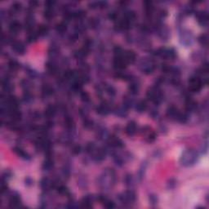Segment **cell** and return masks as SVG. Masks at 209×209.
Returning <instances> with one entry per match:
<instances>
[{"mask_svg": "<svg viewBox=\"0 0 209 209\" xmlns=\"http://www.w3.org/2000/svg\"><path fill=\"white\" fill-rule=\"evenodd\" d=\"M116 174L115 171L111 168L104 169L101 175L98 178V185L102 189L107 190L115 184Z\"/></svg>", "mask_w": 209, "mask_h": 209, "instance_id": "6da1fadb", "label": "cell"}, {"mask_svg": "<svg viewBox=\"0 0 209 209\" xmlns=\"http://www.w3.org/2000/svg\"><path fill=\"white\" fill-rule=\"evenodd\" d=\"M198 159V154L195 150H186L183 152L180 159V163L185 167L194 165Z\"/></svg>", "mask_w": 209, "mask_h": 209, "instance_id": "7a4b0ae2", "label": "cell"}, {"mask_svg": "<svg viewBox=\"0 0 209 209\" xmlns=\"http://www.w3.org/2000/svg\"><path fill=\"white\" fill-rule=\"evenodd\" d=\"M146 96L149 101H150L155 104H159L163 101V93L158 87H152L146 93Z\"/></svg>", "mask_w": 209, "mask_h": 209, "instance_id": "3957f363", "label": "cell"}, {"mask_svg": "<svg viewBox=\"0 0 209 209\" xmlns=\"http://www.w3.org/2000/svg\"><path fill=\"white\" fill-rule=\"evenodd\" d=\"M119 199L124 205H131L136 202L137 195L133 190L129 189V190H127L124 193H123L122 195H119Z\"/></svg>", "mask_w": 209, "mask_h": 209, "instance_id": "277c9868", "label": "cell"}, {"mask_svg": "<svg viewBox=\"0 0 209 209\" xmlns=\"http://www.w3.org/2000/svg\"><path fill=\"white\" fill-rule=\"evenodd\" d=\"M203 85V81L199 76H194L189 78V89L192 92H198L202 89Z\"/></svg>", "mask_w": 209, "mask_h": 209, "instance_id": "5b68a950", "label": "cell"}, {"mask_svg": "<svg viewBox=\"0 0 209 209\" xmlns=\"http://www.w3.org/2000/svg\"><path fill=\"white\" fill-rule=\"evenodd\" d=\"M141 69L142 70V72L145 73V74H152L154 72V69H155L154 61L147 58L143 59L141 63Z\"/></svg>", "mask_w": 209, "mask_h": 209, "instance_id": "8992f818", "label": "cell"}, {"mask_svg": "<svg viewBox=\"0 0 209 209\" xmlns=\"http://www.w3.org/2000/svg\"><path fill=\"white\" fill-rule=\"evenodd\" d=\"M156 55L164 59H174L176 57V52L172 48L162 47L156 51Z\"/></svg>", "mask_w": 209, "mask_h": 209, "instance_id": "52a82bcc", "label": "cell"}, {"mask_svg": "<svg viewBox=\"0 0 209 209\" xmlns=\"http://www.w3.org/2000/svg\"><path fill=\"white\" fill-rule=\"evenodd\" d=\"M180 42L181 44L189 46L193 42V35L188 30H183L182 33H180Z\"/></svg>", "mask_w": 209, "mask_h": 209, "instance_id": "ba28073f", "label": "cell"}, {"mask_svg": "<svg viewBox=\"0 0 209 209\" xmlns=\"http://www.w3.org/2000/svg\"><path fill=\"white\" fill-rule=\"evenodd\" d=\"M12 48L17 54L19 55H22L26 52V46L22 42H19V41L12 42Z\"/></svg>", "mask_w": 209, "mask_h": 209, "instance_id": "9c48e42d", "label": "cell"}, {"mask_svg": "<svg viewBox=\"0 0 209 209\" xmlns=\"http://www.w3.org/2000/svg\"><path fill=\"white\" fill-rule=\"evenodd\" d=\"M111 105L107 102H103L101 104L99 105L97 109H96V111L99 114L101 115H107L111 113Z\"/></svg>", "mask_w": 209, "mask_h": 209, "instance_id": "30bf717a", "label": "cell"}, {"mask_svg": "<svg viewBox=\"0 0 209 209\" xmlns=\"http://www.w3.org/2000/svg\"><path fill=\"white\" fill-rule=\"evenodd\" d=\"M137 131V123L134 122V121H130L128 123L127 126H126V128H125V132L127 133L128 136L129 137H132L134 136Z\"/></svg>", "mask_w": 209, "mask_h": 209, "instance_id": "8fae6325", "label": "cell"}, {"mask_svg": "<svg viewBox=\"0 0 209 209\" xmlns=\"http://www.w3.org/2000/svg\"><path fill=\"white\" fill-rule=\"evenodd\" d=\"M197 18L198 23L202 26H207L208 24V14L205 11L199 12L197 14Z\"/></svg>", "mask_w": 209, "mask_h": 209, "instance_id": "7c38bea8", "label": "cell"}, {"mask_svg": "<svg viewBox=\"0 0 209 209\" xmlns=\"http://www.w3.org/2000/svg\"><path fill=\"white\" fill-rule=\"evenodd\" d=\"M9 205L12 207H20V195L17 193H13L9 198Z\"/></svg>", "mask_w": 209, "mask_h": 209, "instance_id": "4fadbf2b", "label": "cell"}, {"mask_svg": "<svg viewBox=\"0 0 209 209\" xmlns=\"http://www.w3.org/2000/svg\"><path fill=\"white\" fill-rule=\"evenodd\" d=\"M123 57H124L125 61L129 64V63H133L134 61H136L137 56L135 54V52L133 51H125L123 52Z\"/></svg>", "mask_w": 209, "mask_h": 209, "instance_id": "5bb4252c", "label": "cell"}, {"mask_svg": "<svg viewBox=\"0 0 209 209\" xmlns=\"http://www.w3.org/2000/svg\"><path fill=\"white\" fill-rule=\"evenodd\" d=\"M180 113V112L178 111V109H177V107L173 106V105L169 106V107L168 108V110H167V115H168L169 118L174 119H176V120H177V117L179 116Z\"/></svg>", "mask_w": 209, "mask_h": 209, "instance_id": "9a60e30c", "label": "cell"}, {"mask_svg": "<svg viewBox=\"0 0 209 209\" xmlns=\"http://www.w3.org/2000/svg\"><path fill=\"white\" fill-rule=\"evenodd\" d=\"M109 145H110L111 147H113V148L120 149L123 147V141L119 138H117V137H111L109 139Z\"/></svg>", "mask_w": 209, "mask_h": 209, "instance_id": "2e32d148", "label": "cell"}, {"mask_svg": "<svg viewBox=\"0 0 209 209\" xmlns=\"http://www.w3.org/2000/svg\"><path fill=\"white\" fill-rule=\"evenodd\" d=\"M20 29H21V24L17 20H13L9 25V30L13 35L17 34L20 30Z\"/></svg>", "mask_w": 209, "mask_h": 209, "instance_id": "e0dca14e", "label": "cell"}, {"mask_svg": "<svg viewBox=\"0 0 209 209\" xmlns=\"http://www.w3.org/2000/svg\"><path fill=\"white\" fill-rule=\"evenodd\" d=\"M129 92L132 95H136L138 93L140 89V85L139 83L137 81H134V80H132V82L130 83V85H129Z\"/></svg>", "mask_w": 209, "mask_h": 209, "instance_id": "ac0fdd59", "label": "cell"}, {"mask_svg": "<svg viewBox=\"0 0 209 209\" xmlns=\"http://www.w3.org/2000/svg\"><path fill=\"white\" fill-rule=\"evenodd\" d=\"M35 20L34 17L32 15H28L26 18V21H25V26H26V29H27L28 30H30V29H33V27L35 26Z\"/></svg>", "mask_w": 209, "mask_h": 209, "instance_id": "d6986e66", "label": "cell"}, {"mask_svg": "<svg viewBox=\"0 0 209 209\" xmlns=\"http://www.w3.org/2000/svg\"><path fill=\"white\" fill-rule=\"evenodd\" d=\"M158 32H159V37L162 39H164V40H166V39H168L169 37V31L168 29V28H166V27H163V26H161V27H159V29H158Z\"/></svg>", "mask_w": 209, "mask_h": 209, "instance_id": "ffe728a7", "label": "cell"}, {"mask_svg": "<svg viewBox=\"0 0 209 209\" xmlns=\"http://www.w3.org/2000/svg\"><path fill=\"white\" fill-rule=\"evenodd\" d=\"M56 112V108L54 106H52V105H49V106L47 107V109L44 111V115L47 119H51L52 117L55 116Z\"/></svg>", "mask_w": 209, "mask_h": 209, "instance_id": "44dd1931", "label": "cell"}, {"mask_svg": "<svg viewBox=\"0 0 209 209\" xmlns=\"http://www.w3.org/2000/svg\"><path fill=\"white\" fill-rule=\"evenodd\" d=\"M40 186L44 190H47L52 186V181H51L48 178H43L40 181Z\"/></svg>", "mask_w": 209, "mask_h": 209, "instance_id": "7402d4cb", "label": "cell"}, {"mask_svg": "<svg viewBox=\"0 0 209 209\" xmlns=\"http://www.w3.org/2000/svg\"><path fill=\"white\" fill-rule=\"evenodd\" d=\"M53 166H54L53 160L52 159H50V158H47L46 159L44 160V163H43V169L44 171H50L53 168Z\"/></svg>", "mask_w": 209, "mask_h": 209, "instance_id": "603a6c76", "label": "cell"}, {"mask_svg": "<svg viewBox=\"0 0 209 209\" xmlns=\"http://www.w3.org/2000/svg\"><path fill=\"white\" fill-rule=\"evenodd\" d=\"M135 105H136V110H137L138 112H140V113H141V112H144V111H146V110H147V107H148L147 103H146V101H140L137 102Z\"/></svg>", "mask_w": 209, "mask_h": 209, "instance_id": "cb8c5ba5", "label": "cell"}, {"mask_svg": "<svg viewBox=\"0 0 209 209\" xmlns=\"http://www.w3.org/2000/svg\"><path fill=\"white\" fill-rule=\"evenodd\" d=\"M145 133L146 134V137H145L146 141L150 143L154 141L155 139H156V133L154 132H153V131H151L150 128H149V130H147V132L145 131Z\"/></svg>", "mask_w": 209, "mask_h": 209, "instance_id": "d4e9b609", "label": "cell"}, {"mask_svg": "<svg viewBox=\"0 0 209 209\" xmlns=\"http://www.w3.org/2000/svg\"><path fill=\"white\" fill-rule=\"evenodd\" d=\"M49 32V28L48 26H46V25H41L37 29V35H39V36H44L46 35L47 33Z\"/></svg>", "mask_w": 209, "mask_h": 209, "instance_id": "484cf974", "label": "cell"}, {"mask_svg": "<svg viewBox=\"0 0 209 209\" xmlns=\"http://www.w3.org/2000/svg\"><path fill=\"white\" fill-rule=\"evenodd\" d=\"M67 29V23L65 21H62L61 23H58L56 26V30L59 34H64Z\"/></svg>", "mask_w": 209, "mask_h": 209, "instance_id": "4316f807", "label": "cell"}, {"mask_svg": "<svg viewBox=\"0 0 209 209\" xmlns=\"http://www.w3.org/2000/svg\"><path fill=\"white\" fill-rule=\"evenodd\" d=\"M115 114L119 117H125L128 115V108H126L124 105L122 107L117 108L115 110Z\"/></svg>", "mask_w": 209, "mask_h": 209, "instance_id": "83f0119b", "label": "cell"}, {"mask_svg": "<svg viewBox=\"0 0 209 209\" xmlns=\"http://www.w3.org/2000/svg\"><path fill=\"white\" fill-rule=\"evenodd\" d=\"M93 202V198L91 195H87L86 197L83 198V203L82 205L83 207H92V203Z\"/></svg>", "mask_w": 209, "mask_h": 209, "instance_id": "f1b7e54d", "label": "cell"}, {"mask_svg": "<svg viewBox=\"0 0 209 209\" xmlns=\"http://www.w3.org/2000/svg\"><path fill=\"white\" fill-rule=\"evenodd\" d=\"M54 8H45L44 12V17L47 19H52L54 17Z\"/></svg>", "mask_w": 209, "mask_h": 209, "instance_id": "f546056e", "label": "cell"}, {"mask_svg": "<svg viewBox=\"0 0 209 209\" xmlns=\"http://www.w3.org/2000/svg\"><path fill=\"white\" fill-rule=\"evenodd\" d=\"M14 151L17 154V155H19L20 158H22L24 159H29V158H30V156L28 154V153H26V151H24L22 149L15 148Z\"/></svg>", "mask_w": 209, "mask_h": 209, "instance_id": "4dcf8cb0", "label": "cell"}, {"mask_svg": "<svg viewBox=\"0 0 209 209\" xmlns=\"http://www.w3.org/2000/svg\"><path fill=\"white\" fill-rule=\"evenodd\" d=\"M124 182L126 186H128V187H131V188L133 187L134 185H135V181H134L133 177H132V175H127L125 177Z\"/></svg>", "mask_w": 209, "mask_h": 209, "instance_id": "1f68e13d", "label": "cell"}, {"mask_svg": "<svg viewBox=\"0 0 209 209\" xmlns=\"http://www.w3.org/2000/svg\"><path fill=\"white\" fill-rule=\"evenodd\" d=\"M198 42L201 45H203L204 47L207 46L208 44V35L207 34H203V35H201L199 37H198Z\"/></svg>", "mask_w": 209, "mask_h": 209, "instance_id": "d6a6232c", "label": "cell"}, {"mask_svg": "<svg viewBox=\"0 0 209 209\" xmlns=\"http://www.w3.org/2000/svg\"><path fill=\"white\" fill-rule=\"evenodd\" d=\"M46 66L47 70H48L51 74H55V73L56 72V70H57V67H56L55 63L52 62V61H48V62L47 63Z\"/></svg>", "mask_w": 209, "mask_h": 209, "instance_id": "836d02e7", "label": "cell"}, {"mask_svg": "<svg viewBox=\"0 0 209 209\" xmlns=\"http://www.w3.org/2000/svg\"><path fill=\"white\" fill-rule=\"evenodd\" d=\"M22 8V5L21 3H19V2H15L12 4L11 6V12H17L19 11H20V9Z\"/></svg>", "mask_w": 209, "mask_h": 209, "instance_id": "e575fe53", "label": "cell"}, {"mask_svg": "<svg viewBox=\"0 0 209 209\" xmlns=\"http://www.w3.org/2000/svg\"><path fill=\"white\" fill-rule=\"evenodd\" d=\"M96 145L94 144L93 142H89L88 144H87V145H86V148H85V150H86V152L87 153H88V154H92L93 151L96 150Z\"/></svg>", "mask_w": 209, "mask_h": 209, "instance_id": "d590c367", "label": "cell"}, {"mask_svg": "<svg viewBox=\"0 0 209 209\" xmlns=\"http://www.w3.org/2000/svg\"><path fill=\"white\" fill-rule=\"evenodd\" d=\"M8 66L10 70H12V71H15V70H17L18 68H19V63H18L17 61L12 60V61H11L9 62Z\"/></svg>", "mask_w": 209, "mask_h": 209, "instance_id": "8d00e7d4", "label": "cell"}, {"mask_svg": "<svg viewBox=\"0 0 209 209\" xmlns=\"http://www.w3.org/2000/svg\"><path fill=\"white\" fill-rule=\"evenodd\" d=\"M145 169H146V163H143L141 168H140L139 171H138V177H139L140 180H141L143 177H144V175H145Z\"/></svg>", "mask_w": 209, "mask_h": 209, "instance_id": "74e56055", "label": "cell"}, {"mask_svg": "<svg viewBox=\"0 0 209 209\" xmlns=\"http://www.w3.org/2000/svg\"><path fill=\"white\" fill-rule=\"evenodd\" d=\"M57 191H58L59 194H61V195H66L69 194V190H68V189L64 186H58V187H57Z\"/></svg>", "mask_w": 209, "mask_h": 209, "instance_id": "f35d334b", "label": "cell"}, {"mask_svg": "<svg viewBox=\"0 0 209 209\" xmlns=\"http://www.w3.org/2000/svg\"><path fill=\"white\" fill-rule=\"evenodd\" d=\"M38 36V35H37V33L30 32V34L28 35V38H27V39H28V41H29V43H33V42H35V41L37 39Z\"/></svg>", "mask_w": 209, "mask_h": 209, "instance_id": "ab89813d", "label": "cell"}, {"mask_svg": "<svg viewBox=\"0 0 209 209\" xmlns=\"http://www.w3.org/2000/svg\"><path fill=\"white\" fill-rule=\"evenodd\" d=\"M108 136V133H107V131L105 130V129H101V130H99L98 132V137H99V139H104L105 137Z\"/></svg>", "mask_w": 209, "mask_h": 209, "instance_id": "60d3db41", "label": "cell"}, {"mask_svg": "<svg viewBox=\"0 0 209 209\" xmlns=\"http://www.w3.org/2000/svg\"><path fill=\"white\" fill-rule=\"evenodd\" d=\"M43 92H44V94H46V95H51V94L53 93V89H52L50 86H48V85H46V86H44V88H43Z\"/></svg>", "mask_w": 209, "mask_h": 209, "instance_id": "b9f144b4", "label": "cell"}, {"mask_svg": "<svg viewBox=\"0 0 209 209\" xmlns=\"http://www.w3.org/2000/svg\"><path fill=\"white\" fill-rule=\"evenodd\" d=\"M106 92L110 96H114L115 93H116L115 92V89L112 86H109V87H106Z\"/></svg>", "mask_w": 209, "mask_h": 209, "instance_id": "7bdbcfd3", "label": "cell"}, {"mask_svg": "<svg viewBox=\"0 0 209 209\" xmlns=\"http://www.w3.org/2000/svg\"><path fill=\"white\" fill-rule=\"evenodd\" d=\"M118 16H119V14H118L116 12H110V14H109V18H110L111 20H114L118 18Z\"/></svg>", "mask_w": 209, "mask_h": 209, "instance_id": "ee69618b", "label": "cell"}, {"mask_svg": "<svg viewBox=\"0 0 209 209\" xmlns=\"http://www.w3.org/2000/svg\"><path fill=\"white\" fill-rule=\"evenodd\" d=\"M73 153L75 154H78L80 153V151H81V147L79 146V145H74V147H73Z\"/></svg>", "mask_w": 209, "mask_h": 209, "instance_id": "f6af8a7d", "label": "cell"}, {"mask_svg": "<svg viewBox=\"0 0 209 209\" xmlns=\"http://www.w3.org/2000/svg\"><path fill=\"white\" fill-rule=\"evenodd\" d=\"M150 201L151 204H156L158 202V198L155 195H150Z\"/></svg>", "mask_w": 209, "mask_h": 209, "instance_id": "bcb514c9", "label": "cell"}, {"mask_svg": "<svg viewBox=\"0 0 209 209\" xmlns=\"http://www.w3.org/2000/svg\"><path fill=\"white\" fill-rule=\"evenodd\" d=\"M81 97H82V99L83 100V101H88V100H89V96H88V94H87V92L82 93Z\"/></svg>", "mask_w": 209, "mask_h": 209, "instance_id": "7dc6e473", "label": "cell"}, {"mask_svg": "<svg viewBox=\"0 0 209 209\" xmlns=\"http://www.w3.org/2000/svg\"><path fill=\"white\" fill-rule=\"evenodd\" d=\"M29 6L30 7H34V8H36L37 7V5H38V2L37 1H30L29 2Z\"/></svg>", "mask_w": 209, "mask_h": 209, "instance_id": "c3c4849f", "label": "cell"}]
</instances>
